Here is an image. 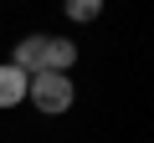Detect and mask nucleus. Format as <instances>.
Masks as SVG:
<instances>
[{
	"instance_id": "obj_5",
	"label": "nucleus",
	"mask_w": 154,
	"mask_h": 143,
	"mask_svg": "<svg viewBox=\"0 0 154 143\" xmlns=\"http://www.w3.org/2000/svg\"><path fill=\"white\" fill-rule=\"evenodd\" d=\"M98 10H103L98 0H67V16H72V21H93Z\"/></svg>"
},
{
	"instance_id": "obj_1",
	"label": "nucleus",
	"mask_w": 154,
	"mask_h": 143,
	"mask_svg": "<svg viewBox=\"0 0 154 143\" xmlns=\"http://www.w3.org/2000/svg\"><path fill=\"white\" fill-rule=\"evenodd\" d=\"M26 97L41 112H67L72 107V77H62V72H36L26 82Z\"/></svg>"
},
{
	"instance_id": "obj_3",
	"label": "nucleus",
	"mask_w": 154,
	"mask_h": 143,
	"mask_svg": "<svg viewBox=\"0 0 154 143\" xmlns=\"http://www.w3.org/2000/svg\"><path fill=\"white\" fill-rule=\"evenodd\" d=\"M72 61H77V46H72L67 36H46V66H41V72H62V77H67Z\"/></svg>"
},
{
	"instance_id": "obj_4",
	"label": "nucleus",
	"mask_w": 154,
	"mask_h": 143,
	"mask_svg": "<svg viewBox=\"0 0 154 143\" xmlns=\"http://www.w3.org/2000/svg\"><path fill=\"white\" fill-rule=\"evenodd\" d=\"M26 82H31V77H26V72H16L11 61L0 66V107H16V102H26Z\"/></svg>"
},
{
	"instance_id": "obj_2",
	"label": "nucleus",
	"mask_w": 154,
	"mask_h": 143,
	"mask_svg": "<svg viewBox=\"0 0 154 143\" xmlns=\"http://www.w3.org/2000/svg\"><path fill=\"white\" fill-rule=\"evenodd\" d=\"M16 72H26V77H36V72L46 66V36H21L16 41Z\"/></svg>"
}]
</instances>
